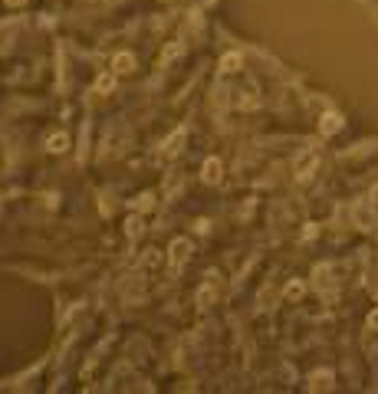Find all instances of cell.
<instances>
[{"mask_svg": "<svg viewBox=\"0 0 378 394\" xmlns=\"http://www.w3.org/2000/svg\"><path fill=\"white\" fill-rule=\"evenodd\" d=\"M171 263L174 266H184V263H188V256H191V240H184V236H178V240H174L171 243Z\"/></svg>", "mask_w": 378, "mask_h": 394, "instance_id": "6da1fadb", "label": "cell"}, {"mask_svg": "<svg viewBox=\"0 0 378 394\" xmlns=\"http://www.w3.org/2000/svg\"><path fill=\"white\" fill-rule=\"evenodd\" d=\"M316 165H319V151H316V148H309L306 155H303L300 161H296V178H309Z\"/></svg>", "mask_w": 378, "mask_h": 394, "instance_id": "7a4b0ae2", "label": "cell"}, {"mask_svg": "<svg viewBox=\"0 0 378 394\" xmlns=\"http://www.w3.org/2000/svg\"><path fill=\"white\" fill-rule=\"evenodd\" d=\"M221 171H224L221 158H207L204 168H201V178H204L207 184H217V181H221Z\"/></svg>", "mask_w": 378, "mask_h": 394, "instance_id": "3957f363", "label": "cell"}, {"mask_svg": "<svg viewBox=\"0 0 378 394\" xmlns=\"http://www.w3.org/2000/svg\"><path fill=\"white\" fill-rule=\"evenodd\" d=\"M46 148L53 151V155H63V151L69 148V135H66V132H53L46 138Z\"/></svg>", "mask_w": 378, "mask_h": 394, "instance_id": "277c9868", "label": "cell"}, {"mask_svg": "<svg viewBox=\"0 0 378 394\" xmlns=\"http://www.w3.org/2000/svg\"><path fill=\"white\" fill-rule=\"evenodd\" d=\"M112 69L115 72H132L135 69V56L132 53H118L115 59H112Z\"/></svg>", "mask_w": 378, "mask_h": 394, "instance_id": "5b68a950", "label": "cell"}, {"mask_svg": "<svg viewBox=\"0 0 378 394\" xmlns=\"http://www.w3.org/2000/svg\"><path fill=\"white\" fill-rule=\"evenodd\" d=\"M240 66H244V56H240V53H227V56L221 59V69H224V72H237Z\"/></svg>", "mask_w": 378, "mask_h": 394, "instance_id": "8992f818", "label": "cell"}, {"mask_svg": "<svg viewBox=\"0 0 378 394\" xmlns=\"http://www.w3.org/2000/svg\"><path fill=\"white\" fill-rule=\"evenodd\" d=\"M115 76H118L115 69H112V72H105V76H99V82H95V89H99V92H102V95H109L112 89H115Z\"/></svg>", "mask_w": 378, "mask_h": 394, "instance_id": "52a82bcc", "label": "cell"}, {"mask_svg": "<svg viewBox=\"0 0 378 394\" xmlns=\"http://www.w3.org/2000/svg\"><path fill=\"white\" fill-rule=\"evenodd\" d=\"M313 391H326V388H332V371H319V375H313Z\"/></svg>", "mask_w": 378, "mask_h": 394, "instance_id": "ba28073f", "label": "cell"}, {"mask_svg": "<svg viewBox=\"0 0 378 394\" xmlns=\"http://www.w3.org/2000/svg\"><path fill=\"white\" fill-rule=\"evenodd\" d=\"M339 128H342V118L339 115H332V112H329V115H323V135H336Z\"/></svg>", "mask_w": 378, "mask_h": 394, "instance_id": "9c48e42d", "label": "cell"}, {"mask_svg": "<svg viewBox=\"0 0 378 394\" xmlns=\"http://www.w3.org/2000/svg\"><path fill=\"white\" fill-rule=\"evenodd\" d=\"M303 292H306V286H303L300 279H293V283L286 286V299H290V302H296V299L303 296Z\"/></svg>", "mask_w": 378, "mask_h": 394, "instance_id": "30bf717a", "label": "cell"}, {"mask_svg": "<svg viewBox=\"0 0 378 394\" xmlns=\"http://www.w3.org/2000/svg\"><path fill=\"white\" fill-rule=\"evenodd\" d=\"M158 263H161V253H158V250H148L142 256V269H155Z\"/></svg>", "mask_w": 378, "mask_h": 394, "instance_id": "8fae6325", "label": "cell"}, {"mask_svg": "<svg viewBox=\"0 0 378 394\" xmlns=\"http://www.w3.org/2000/svg\"><path fill=\"white\" fill-rule=\"evenodd\" d=\"M211 299H214V286H207V289L197 292V302H201V306H211Z\"/></svg>", "mask_w": 378, "mask_h": 394, "instance_id": "7c38bea8", "label": "cell"}, {"mask_svg": "<svg viewBox=\"0 0 378 394\" xmlns=\"http://www.w3.org/2000/svg\"><path fill=\"white\" fill-rule=\"evenodd\" d=\"M181 142H184V135H181V132H178V135H171V138L165 142V151H168V155H171V151H178L174 145H181Z\"/></svg>", "mask_w": 378, "mask_h": 394, "instance_id": "4fadbf2b", "label": "cell"}, {"mask_svg": "<svg viewBox=\"0 0 378 394\" xmlns=\"http://www.w3.org/2000/svg\"><path fill=\"white\" fill-rule=\"evenodd\" d=\"M138 233H142V220L132 217V220H128V236H138Z\"/></svg>", "mask_w": 378, "mask_h": 394, "instance_id": "5bb4252c", "label": "cell"}, {"mask_svg": "<svg viewBox=\"0 0 378 394\" xmlns=\"http://www.w3.org/2000/svg\"><path fill=\"white\" fill-rule=\"evenodd\" d=\"M178 56V43H171V46L165 49V56H161V63H168V59H174Z\"/></svg>", "mask_w": 378, "mask_h": 394, "instance_id": "9a60e30c", "label": "cell"}, {"mask_svg": "<svg viewBox=\"0 0 378 394\" xmlns=\"http://www.w3.org/2000/svg\"><path fill=\"white\" fill-rule=\"evenodd\" d=\"M369 329H378V309H375V312L369 315Z\"/></svg>", "mask_w": 378, "mask_h": 394, "instance_id": "2e32d148", "label": "cell"}, {"mask_svg": "<svg viewBox=\"0 0 378 394\" xmlns=\"http://www.w3.org/2000/svg\"><path fill=\"white\" fill-rule=\"evenodd\" d=\"M7 3H10V7H16V3H23V0H7Z\"/></svg>", "mask_w": 378, "mask_h": 394, "instance_id": "e0dca14e", "label": "cell"}]
</instances>
